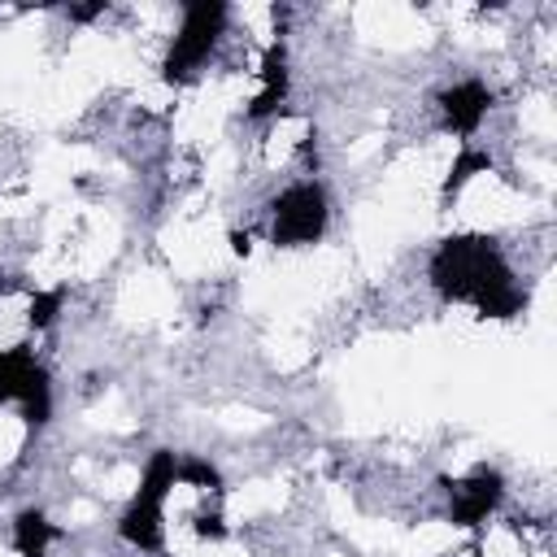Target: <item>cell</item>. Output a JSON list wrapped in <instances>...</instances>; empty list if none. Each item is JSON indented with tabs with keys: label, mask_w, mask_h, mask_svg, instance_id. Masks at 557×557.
<instances>
[{
	"label": "cell",
	"mask_w": 557,
	"mask_h": 557,
	"mask_svg": "<svg viewBox=\"0 0 557 557\" xmlns=\"http://www.w3.org/2000/svg\"><path fill=\"white\" fill-rule=\"evenodd\" d=\"M431 287L444 300L474 305L483 318H513L522 313L527 300L522 287L513 283L509 261L487 235H448L431 252Z\"/></svg>",
	"instance_id": "1"
},
{
	"label": "cell",
	"mask_w": 557,
	"mask_h": 557,
	"mask_svg": "<svg viewBox=\"0 0 557 557\" xmlns=\"http://www.w3.org/2000/svg\"><path fill=\"white\" fill-rule=\"evenodd\" d=\"M178 487V457L170 448H157L139 474V492L117 518V535L139 553H161L165 544V500Z\"/></svg>",
	"instance_id": "2"
},
{
	"label": "cell",
	"mask_w": 557,
	"mask_h": 557,
	"mask_svg": "<svg viewBox=\"0 0 557 557\" xmlns=\"http://www.w3.org/2000/svg\"><path fill=\"white\" fill-rule=\"evenodd\" d=\"M226 30V4L218 0H196V4H183V22L165 48V61H161V78L165 83H187L218 48Z\"/></svg>",
	"instance_id": "3"
},
{
	"label": "cell",
	"mask_w": 557,
	"mask_h": 557,
	"mask_svg": "<svg viewBox=\"0 0 557 557\" xmlns=\"http://www.w3.org/2000/svg\"><path fill=\"white\" fill-rule=\"evenodd\" d=\"M326 218H331V205H326V191L322 183L313 178H300L292 187H283L270 205V244L274 248H305V244H318L322 231H326Z\"/></svg>",
	"instance_id": "4"
},
{
	"label": "cell",
	"mask_w": 557,
	"mask_h": 557,
	"mask_svg": "<svg viewBox=\"0 0 557 557\" xmlns=\"http://www.w3.org/2000/svg\"><path fill=\"white\" fill-rule=\"evenodd\" d=\"M0 405H17L26 422H48L52 413V383L39 357L26 344L0 348Z\"/></svg>",
	"instance_id": "5"
},
{
	"label": "cell",
	"mask_w": 557,
	"mask_h": 557,
	"mask_svg": "<svg viewBox=\"0 0 557 557\" xmlns=\"http://www.w3.org/2000/svg\"><path fill=\"white\" fill-rule=\"evenodd\" d=\"M500 496H505V479L492 466H474L466 479H457L448 487V518L457 527H479L496 513Z\"/></svg>",
	"instance_id": "6"
},
{
	"label": "cell",
	"mask_w": 557,
	"mask_h": 557,
	"mask_svg": "<svg viewBox=\"0 0 557 557\" xmlns=\"http://www.w3.org/2000/svg\"><path fill=\"white\" fill-rule=\"evenodd\" d=\"M492 109V87L483 78H461L440 91V122L453 135H474Z\"/></svg>",
	"instance_id": "7"
},
{
	"label": "cell",
	"mask_w": 557,
	"mask_h": 557,
	"mask_svg": "<svg viewBox=\"0 0 557 557\" xmlns=\"http://www.w3.org/2000/svg\"><path fill=\"white\" fill-rule=\"evenodd\" d=\"M257 78H261V87H257V96L248 100V117H252V122H265V117H274V113L283 109V100H287V83H292L283 39H274V44L265 48Z\"/></svg>",
	"instance_id": "8"
},
{
	"label": "cell",
	"mask_w": 557,
	"mask_h": 557,
	"mask_svg": "<svg viewBox=\"0 0 557 557\" xmlns=\"http://www.w3.org/2000/svg\"><path fill=\"white\" fill-rule=\"evenodd\" d=\"M52 540H61V527L48 522L44 509H22L13 518V548H17V557H48Z\"/></svg>",
	"instance_id": "9"
},
{
	"label": "cell",
	"mask_w": 557,
	"mask_h": 557,
	"mask_svg": "<svg viewBox=\"0 0 557 557\" xmlns=\"http://www.w3.org/2000/svg\"><path fill=\"white\" fill-rule=\"evenodd\" d=\"M487 170H492V157L483 148H474V144H461V152H457V161H453V170L444 178V196H457L474 174H487Z\"/></svg>",
	"instance_id": "10"
},
{
	"label": "cell",
	"mask_w": 557,
	"mask_h": 557,
	"mask_svg": "<svg viewBox=\"0 0 557 557\" xmlns=\"http://www.w3.org/2000/svg\"><path fill=\"white\" fill-rule=\"evenodd\" d=\"M178 483H183V487H196V492H218V487H222L218 470H213L209 461H200V457H183V461H178Z\"/></svg>",
	"instance_id": "11"
},
{
	"label": "cell",
	"mask_w": 557,
	"mask_h": 557,
	"mask_svg": "<svg viewBox=\"0 0 557 557\" xmlns=\"http://www.w3.org/2000/svg\"><path fill=\"white\" fill-rule=\"evenodd\" d=\"M57 309H61V292H35L30 305H26V326L30 331H44L57 322Z\"/></svg>",
	"instance_id": "12"
}]
</instances>
